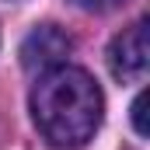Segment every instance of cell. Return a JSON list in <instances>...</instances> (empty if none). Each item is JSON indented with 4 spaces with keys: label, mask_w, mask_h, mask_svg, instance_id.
<instances>
[{
    "label": "cell",
    "mask_w": 150,
    "mask_h": 150,
    "mask_svg": "<svg viewBox=\"0 0 150 150\" xmlns=\"http://www.w3.org/2000/svg\"><path fill=\"white\" fill-rule=\"evenodd\" d=\"M101 87L80 67H52L32 91L35 126L52 147H84L101 126Z\"/></svg>",
    "instance_id": "6da1fadb"
},
{
    "label": "cell",
    "mask_w": 150,
    "mask_h": 150,
    "mask_svg": "<svg viewBox=\"0 0 150 150\" xmlns=\"http://www.w3.org/2000/svg\"><path fill=\"white\" fill-rule=\"evenodd\" d=\"M133 126H136L140 136H147V94H140L133 101Z\"/></svg>",
    "instance_id": "277c9868"
},
{
    "label": "cell",
    "mask_w": 150,
    "mask_h": 150,
    "mask_svg": "<svg viewBox=\"0 0 150 150\" xmlns=\"http://www.w3.org/2000/svg\"><path fill=\"white\" fill-rule=\"evenodd\" d=\"M80 7H91V11H105V7H115V4H122V0H77Z\"/></svg>",
    "instance_id": "5b68a950"
},
{
    "label": "cell",
    "mask_w": 150,
    "mask_h": 150,
    "mask_svg": "<svg viewBox=\"0 0 150 150\" xmlns=\"http://www.w3.org/2000/svg\"><path fill=\"white\" fill-rule=\"evenodd\" d=\"M70 49H74V38L67 35L63 28H56V25H38L32 35L21 42V63H25V70H52V67H63V59L70 56Z\"/></svg>",
    "instance_id": "3957f363"
},
{
    "label": "cell",
    "mask_w": 150,
    "mask_h": 150,
    "mask_svg": "<svg viewBox=\"0 0 150 150\" xmlns=\"http://www.w3.org/2000/svg\"><path fill=\"white\" fill-rule=\"evenodd\" d=\"M108 67L119 80H143L150 67V42H147V21H136L129 25L122 35L112 38V49H108Z\"/></svg>",
    "instance_id": "7a4b0ae2"
}]
</instances>
